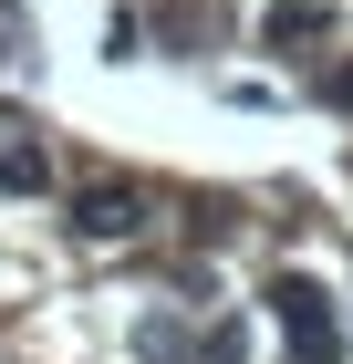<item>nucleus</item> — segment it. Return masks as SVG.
I'll return each mask as SVG.
<instances>
[{"mask_svg":"<svg viewBox=\"0 0 353 364\" xmlns=\"http://www.w3.org/2000/svg\"><path fill=\"white\" fill-rule=\"evenodd\" d=\"M73 229H83V240H125V229H136V188H94L73 208Z\"/></svg>","mask_w":353,"mask_h":364,"instance_id":"obj_2","label":"nucleus"},{"mask_svg":"<svg viewBox=\"0 0 353 364\" xmlns=\"http://www.w3.org/2000/svg\"><path fill=\"white\" fill-rule=\"evenodd\" d=\"M271 312H281V333H291V354H301V364H332V354H343V323H332L322 281L281 271V281H271Z\"/></svg>","mask_w":353,"mask_h":364,"instance_id":"obj_1","label":"nucleus"},{"mask_svg":"<svg viewBox=\"0 0 353 364\" xmlns=\"http://www.w3.org/2000/svg\"><path fill=\"white\" fill-rule=\"evenodd\" d=\"M42 177H53V156H42V146H21V136H11V146H0V188H42Z\"/></svg>","mask_w":353,"mask_h":364,"instance_id":"obj_3","label":"nucleus"},{"mask_svg":"<svg viewBox=\"0 0 353 364\" xmlns=\"http://www.w3.org/2000/svg\"><path fill=\"white\" fill-rule=\"evenodd\" d=\"M271 42H312V31H322V0H271Z\"/></svg>","mask_w":353,"mask_h":364,"instance_id":"obj_4","label":"nucleus"}]
</instances>
